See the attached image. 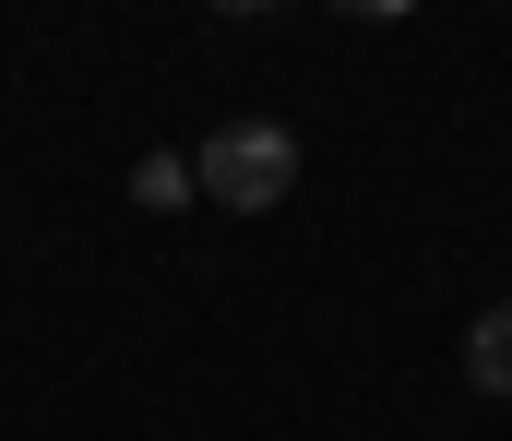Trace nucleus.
I'll list each match as a JSON object with an SVG mask.
<instances>
[{
  "mask_svg": "<svg viewBox=\"0 0 512 441\" xmlns=\"http://www.w3.org/2000/svg\"><path fill=\"white\" fill-rule=\"evenodd\" d=\"M191 191H215L227 215H274L298 191V132L286 120H227L215 144L191 155Z\"/></svg>",
  "mask_w": 512,
  "mask_h": 441,
  "instance_id": "nucleus-1",
  "label": "nucleus"
},
{
  "mask_svg": "<svg viewBox=\"0 0 512 441\" xmlns=\"http://www.w3.org/2000/svg\"><path fill=\"white\" fill-rule=\"evenodd\" d=\"M465 382H477V394H512V298L465 322Z\"/></svg>",
  "mask_w": 512,
  "mask_h": 441,
  "instance_id": "nucleus-2",
  "label": "nucleus"
},
{
  "mask_svg": "<svg viewBox=\"0 0 512 441\" xmlns=\"http://www.w3.org/2000/svg\"><path fill=\"white\" fill-rule=\"evenodd\" d=\"M131 191H143L155 215H179V203H191V155H143V167H131Z\"/></svg>",
  "mask_w": 512,
  "mask_h": 441,
  "instance_id": "nucleus-3",
  "label": "nucleus"
},
{
  "mask_svg": "<svg viewBox=\"0 0 512 441\" xmlns=\"http://www.w3.org/2000/svg\"><path fill=\"white\" fill-rule=\"evenodd\" d=\"M334 12H370V24H393V12H417V0H334Z\"/></svg>",
  "mask_w": 512,
  "mask_h": 441,
  "instance_id": "nucleus-4",
  "label": "nucleus"
},
{
  "mask_svg": "<svg viewBox=\"0 0 512 441\" xmlns=\"http://www.w3.org/2000/svg\"><path fill=\"white\" fill-rule=\"evenodd\" d=\"M215 12H274V0H215Z\"/></svg>",
  "mask_w": 512,
  "mask_h": 441,
  "instance_id": "nucleus-5",
  "label": "nucleus"
}]
</instances>
